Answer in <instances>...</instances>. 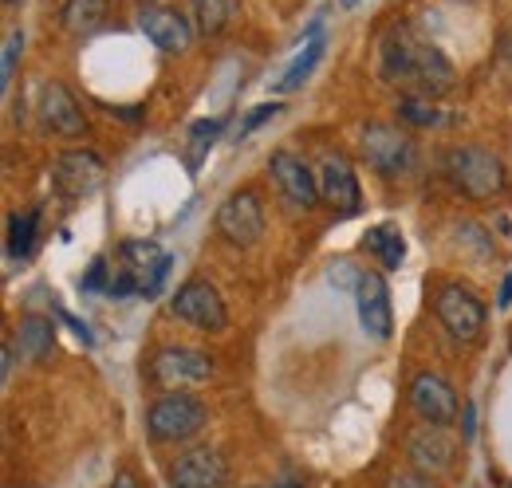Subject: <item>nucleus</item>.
<instances>
[{
  "label": "nucleus",
  "mask_w": 512,
  "mask_h": 488,
  "mask_svg": "<svg viewBox=\"0 0 512 488\" xmlns=\"http://www.w3.org/2000/svg\"><path fill=\"white\" fill-rule=\"evenodd\" d=\"M509 304H512V276L501 284V307H509Z\"/></svg>",
  "instance_id": "nucleus-33"
},
{
  "label": "nucleus",
  "mask_w": 512,
  "mask_h": 488,
  "mask_svg": "<svg viewBox=\"0 0 512 488\" xmlns=\"http://www.w3.org/2000/svg\"><path fill=\"white\" fill-rule=\"evenodd\" d=\"M434 315H438V323L446 327L449 335L461 339V343H473L485 331V304L469 288H461V284H442L438 288Z\"/></svg>",
  "instance_id": "nucleus-7"
},
{
  "label": "nucleus",
  "mask_w": 512,
  "mask_h": 488,
  "mask_svg": "<svg viewBox=\"0 0 512 488\" xmlns=\"http://www.w3.org/2000/svg\"><path fill=\"white\" fill-rule=\"evenodd\" d=\"M233 8H237V0H193V24H197V32L217 36L233 20Z\"/></svg>",
  "instance_id": "nucleus-22"
},
{
  "label": "nucleus",
  "mask_w": 512,
  "mask_h": 488,
  "mask_svg": "<svg viewBox=\"0 0 512 488\" xmlns=\"http://www.w3.org/2000/svg\"><path fill=\"white\" fill-rule=\"evenodd\" d=\"M355 304H359V323L371 339H390L394 315H390V288L379 272H359L355 280Z\"/></svg>",
  "instance_id": "nucleus-15"
},
{
  "label": "nucleus",
  "mask_w": 512,
  "mask_h": 488,
  "mask_svg": "<svg viewBox=\"0 0 512 488\" xmlns=\"http://www.w3.org/2000/svg\"><path fill=\"white\" fill-rule=\"evenodd\" d=\"M170 276V256L154 241H123L119 264L111 268L107 296H158Z\"/></svg>",
  "instance_id": "nucleus-2"
},
{
  "label": "nucleus",
  "mask_w": 512,
  "mask_h": 488,
  "mask_svg": "<svg viewBox=\"0 0 512 488\" xmlns=\"http://www.w3.org/2000/svg\"><path fill=\"white\" fill-rule=\"evenodd\" d=\"M363 248H367L383 268H398V264L406 260V244H402V233H398L394 225H375V229H367Z\"/></svg>",
  "instance_id": "nucleus-20"
},
{
  "label": "nucleus",
  "mask_w": 512,
  "mask_h": 488,
  "mask_svg": "<svg viewBox=\"0 0 512 488\" xmlns=\"http://www.w3.org/2000/svg\"><path fill=\"white\" fill-rule=\"evenodd\" d=\"M103 174H107V166H103V158L95 150H71L56 162V189L64 193L67 201H75V197L95 193Z\"/></svg>",
  "instance_id": "nucleus-16"
},
{
  "label": "nucleus",
  "mask_w": 512,
  "mask_h": 488,
  "mask_svg": "<svg viewBox=\"0 0 512 488\" xmlns=\"http://www.w3.org/2000/svg\"><path fill=\"white\" fill-rule=\"evenodd\" d=\"M406 457L418 473L426 477H442L457 461V441L446 433V426H418L406 437Z\"/></svg>",
  "instance_id": "nucleus-12"
},
{
  "label": "nucleus",
  "mask_w": 512,
  "mask_h": 488,
  "mask_svg": "<svg viewBox=\"0 0 512 488\" xmlns=\"http://www.w3.org/2000/svg\"><path fill=\"white\" fill-rule=\"evenodd\" d=\"M225 477H229V465L217 449H190L174 461L170 469V481L174 488H225Z\"/></svg>",
  "instance_id": "nucleus-17"
},
{
  "label": "nucleus",
  "mask_w": 512,
  "mask_h": 488,
  "mask_svg": "<svg viewBox=\"0 0 512 488\" xmlns=\"http://www.w3.org/2000/svg\"><path fill=\"white\" fill-rule=\"evenodd\" d=\"M20 52H24V36L20 32H8V40H4V79H0V87L8 91L12 87V79H16V60H20Z\"/></svg>",
  "instance_id": "nucleus-27"
},
{
  "label": "nucleus",
  "mask_w": 512,
  "mask_h": 488,
  "mask_svg": "<svg viewBox=\"0 0 512 488\" xmlns=\"http://www.w3.org/2000/svg\"><path fill=\"white\" fill-rule=\"evenodd\" d=\"M386 488H438L430 477H418V473H398V477H390Z\"/></svg>",
  "instance_id": "nucleus-30"
},
{
  "label": "nucleus",
  "mask_w": 512,
  "mask_h": 488,
  "mask_svg": "<svg viewBox=\"0 0 512 488\" xmlns=\"http://www.w3.org/2000/svg\"><path fill=\"white\" fill-rule=\"evenodd\" d=\"M398 119L410 122V126H438V122H442V111L434 107V99L406 95V99H398Z\"/></svg>",
  "instance_id": "nucleus-24"
},
{
  "label": "nucleus",
  "mask_w": 512,
  "mask_h": 488,
  "mask_svg": "<svg viewBox=\"0 0 512 488\" xmlns=\"http://www.w3.org/2000/svg\"><path fill=\"white\" fill-rule=\"evenodd\" d=\"M217 229L221 237L237 248H253L264 237V205L253 189H241L233 193L221 209H217Z\"/></svg>",
  "instance_id": "nucleus-8"
},
{
  "label": "nucleus",
  "mask_w": 512,
  "mask_h": 488,
  "mask_svg": "<svg viewBox=\"0 0 512 488\" xmlns=\"http://www.w3.org/2000/svg\"><path fill=\"white\" fill-rule=\"evenodd\" d=\"M473 437V406H465V441Z\"/></svg>",
  "instance_id": "nucleus-34"
},
{
  "label": "nucleus",
  "mask_w": 512,
  "mask_h": 488,
  "mask_svg": "<svg viewBox=\"0 0 512 488\" xmlns=\"http://www.w3.org/2000/svg\"><path fill=\"white\" fill-rule=\"evenodd\" d=\"M60 319H64L67 327H71V331H75V335H79L83 343H91V331H87V323H79V319H75L71 311H60Z\"/></svg>",
  "instance_id": "nucleus-31"
},
{
  "label": "nucleus",
  "mask_w": 512,
  "mask_h": 488,
  "mask_svg": "<svg viewBox=\"0 0 512 488\" xmlns=\"http://www.w3.org/2000/svg\"><path fill=\"white\" fill-rule=\"evenodd\" d=\"M138 28L146 32V40L162 52H186L193 44V28L190 20L178 12V8H166V4H142L138 8Z\"/></svg>",
  "instance_id": "nucleus-14"
},
{
  "label": "nucleus",
  "mask_w": 512,
  "mask_h": 488,
  "mask_svg": "<svg viewBox=\"0 0 512 488\" xmlns=\"http://www.w3.org/2000/svg\"><path fill=\"white\" fill-rule=\"evenodd\" d=\"M316 182H320V201H327L339 217H351L359 213V182H355V170L351 162L339 154V150H327L316 166Z\"/></svg>",
  "instance_id": "nucleus-10"
},
{
  "label": "nucleus",
  "mask_w": 512,
  "mask_h": 488,
  "mask_svg": "<svg viewBox=\"0 0 512 488\" xmlns=\"http://www.w3.org/2000/svg\"><path fill=\"white\" fill-rule=\"evenodd\" d=\"M111 0H67L64 4V24L71 32H95L107 16Z\"/></svg>",
  "instance_id": "nucleus-23"
},
{
  "label": "nucleus",
  "mask_w": 512,
  "mask_h": 488,
  "mask_svg": "<svg viewBox=\"0 0 512 488\" xmlns=\"http://www.w3.org/2000/svg\"><path fill=\"white\" fill-rule=\"evenodd\" d=\"M497 67H501L505 83L512 87V32H501V48H497Z\"/></svg>",
  "instance_id": "nucleus-28"
},
{
  "label": "nucleus",
  "mask_w": 512,
  "mask_h": 488,
  "mask_svg": "<svg viewBox=\"0 0 512 488\" xmlns=\"http://www.w3.org/2000/svg\"><path fill=\"white\" fill-rule=\"evenodd\" d=\"M410 406L426 426H449L457 418V390L449 386L442 374H414L410 382Z\"/></svg>",
  "instance_id": "nucleus-13"
},
{
  "label": "nucleus",
  "mask_w": 512,
  "mask_h": 488,
  "mask_svg": "<svg viewBox=\"0 0 512 488\" xmlns=\"http://www.w3.org/2000/svg\"><path fill=\"white\" fill-rule=\"evenodd\" d=\"M32 233H36V213H12L8 217V252L12 256H28L32 252Z\"/></svg>",
  "instance_id": "nucleus-25"
},
{
  "label": "nucleus",
  "mask_w": 512,
  "mask_h": 488,
  "mask_svg": "<svg viewBox=\"0 0 512 488\" xmlns=\"http://www.w3.org/2000/svg\"><path fill=\"white\" fill-rule=\"evenodd\" d=\"M8 4H12V0H8Z\"/></svg>",
  "instance_id": "nucleus-37"
},
{
  "label": "nucleus",
  "mask_w": 512,
  "mask_h": 488,
  "mask_svg": "<svg viewBox=\"0 0 512 488\" xmlns=\"http://www.w3.org/2000/svg\"><path fill=\"white\" fill-rule=\"evenodd\" d=\"M205 406L190 398V394H166V398H158L154 406H150V418H146V426H150V437L154 441H162V445H178V441H190L197 437L201 429H205Z\"/></svg>",
  "instance_id": "nucleus-4"
},
{
  "label": "nucleus",
  "mask_w": 512,
  "mask_h": 488,
  "mask_svg": "<svg viewBox=\"0 0 512 488\" xmlns=\"http://www.w3.org/2000/svg\"><path fill=\"white\" fill-rule=\"evenodd\" d=\"M276 111H280V103H260V107H253V115L241 122V134H253L256 126H260L264 119H272Z\"/></svg>",
  "instance_id": "nucleus-29"
},
{
  "label": "nucleus",
  "mask_w": 512,
  "mask_h": 488,
  "mask_svg": "<svg viewBox=\"0 0 512 488\" xmlns=\"http://www.w3.org/2000/svg\"><path fill=\"white\" fill-rule=\"evenodd\" d=\"M446 166L453 185L473 201H489L505 189V162L485 146H457Z\"/></svg>",
  "instance_id": "nucleus-3"
},
{
  "label": "nucleus",
  "mask_w": 512,
  "mask_h": 488,
  "mask_svg": "<svg viewBox=\"0 0 512 488\" xmlns=\"http://www.w3.org/2000/svg\"><path fill=\"white\" fill-rule=\"evenodd\" d=\"M323 48H327V44H323L320 36H312V40L304 44V52L296 56V63H292V67H288V71L280 75V83H276V91H280V95H288V91H296V87H300V83H304V79L312 75V67H316V63L323 60Z\"/></svg>",
  "instance_id": "nucleus-21"
},
{
  "label": "nucleus",
  "mask_w": 512,
  "mask_h": 488,
  "mask_svg": "<svg viewBox=\"0 0 512 488\" xmlns=\"http://www.w3.org/2000/svg\"><path fill=\"white\" fill-rule=\"evenodd\" d=\"M276 488H296V485H276Z\"/></svg>",
  "instance_id": "nucleus-36"
},
{
  "label": "nucleus",
  "mask_w": 512,
  "mask_h": 488,
  "mask_svg": "<svg viewBox=\"0 0 512 488\" xmlns=\"http://www.w3.org/2000/svg\"><path fill=\"white\" fill-rule=\"evenodd\" d=\"M40 119L48 130H56V134H67V138H75V134H83V111H79V103L71 99V91H67L64 83H48L44 91H40Z\"/></svg>",
  "instance_id": "nucleus-18"
},
{
  "label": "nucleus",
  "mask_w": 512,
  "mask_h": 488,
  "mask_svg": "<svg viewBox=\"0 0 512 488\" xmlns=\"http://www.w3.org/2000/svg\"><path fill=\"white\" fill-rule=\"evenodd\" d=\"M52 343H56V327H52V319H44V315H24V319H20V327H16L20 359L40 363V359L52 355Z\"/></svg>",
  "instance_id": "nucleus-19"
},
{
  "label": "nucleus",
  "mask_w": 512,
  "mask_h": 488,
  "mask_svg": "<svg viewBox=\"0 0 512 488\" xmlns=\"http://www.w3.org/2000/svg\"><path fill=\"white\" fill-rule=\"evenodd\" d=\"M174 315L193 323V327H201V331H225V323H229L225 300L209 280L182 284V292L174 296Z\"/></svg>",
  "instance_id": "nucleus-11"
},
{
  "label": "nucleus",
  "mask_w": 512,
  "mask_h": 488,
  "mask_svg": "<svg viewBox=\"0 0 512 488\" xmlns=\"http://www.w3.org/2000/svg\"><path fill=\"white\" fill-rule=\"evenodd\" d=\"M359 150H363V162H367L375 174H386V178L406 174V170L414 166V142H410L398 126H386V122H371V126L363 130Z\"/></svg>",
  "instance_id": "nucleus-6"
},
{
  "label": "nucleus",
  "mask_w": 512,
  "mask_h": 488,
  "mask_svg": "<svg viewBox=\"0 0 512 488\" xmlns=\"http://www.w3.org/2000/svg\"><path fill=\"white\" fill-rule=\"evenodd\" d=\"M221 134V119H201V122H193V130H190V166H197L201 158H205V150L213 146V138Z\"/></svg>",
  "instance_id": "nucleus-26"
},
{
  "label": "nucleus",
  "mask_w": 512,
  "mask_h": 488,
  "mask_svg": "<svg viewBox=\"0 0 512 488\" xmlns=\"http://www.w3.org/2000/svg\"><path fill=\"white\" fill-rule=\"evenodd\" d=\"M379 71L386 83H402L410 95H422V99H438L453 87V63L406 24H394L383 36Z\"/></svg>",
  "instance_id": "nucleus-1"
},
{
  "label": "nucleus",
  "mask_w": 512,
  "mask_h": 488,
  "mask_svg": "<svg viewBox=\"0 0 512 488\" xmlns=\"http://www.w3.org/2000/svg\"><path fill=\"white\" fill-rule=\"evenodd\" d=\"M150 378L166 390H182V386H197L205 378H213V359L205 351L193 347H166L154 355L150 363Z\"/></svg>",
  "instance_id": "nucleus-9"
},
{
  "label": "nucleus",
  "mask_w": 512,
  "mask_h": 488,
  "mask_svg": "<svg viewBox=\"0 0 512 488\" xmlns=\"http://www.w3.org/2000/svg\"><path fill=\"white\" fill-rule=\"evenodd\" d=\"M268 174H272V182H276L280 197H284V205H288L292 213H308V209H316V201H320V182H316V170H312L300 154H292V150H276L272 162H268Z\"/></svg>",
  "instance_id": "nucleus-5"
},
{
  "label": "nucleus",
  "mask_w": 512,
  "mask_h": 488,
  "mask_svg": "<svg viewBox=\"0 0 512 488\" xmlns=\"http://www.w3.org/2000/svg\"><path fill=\"white\" fill-rule=\"evenodd\" d=\"M339 4H343V8H355V4H359V0H339Z\"/></svg>",
  "instance_id": "nucleus-35"
},
{
  "label": "nucleus",
  "mask_w": 512,
  "mask_h": 488,
  "mask_svg": "<svg viewBox=\"0 0 512 488\" xmlns=\"http://www.w3.org/2000/svg\"><path fill=\"white\" fill-rule=\"evenodd\" d=\"M111 488H138V481H134V477H130V473H119V477H115V481H111Z\"/></svg>",
  "instance_id": "nucleus-32"
}]
</instances>
